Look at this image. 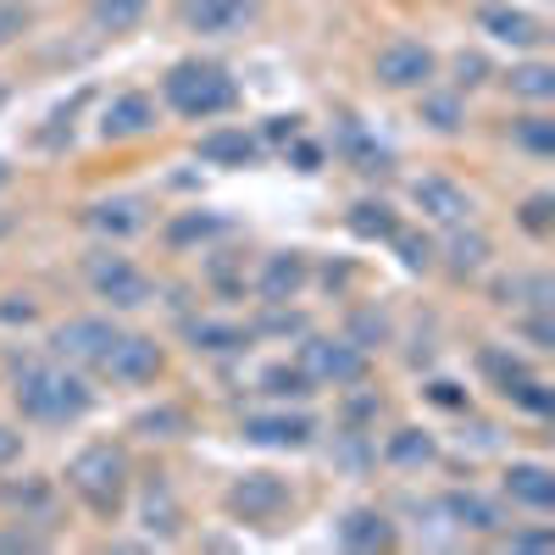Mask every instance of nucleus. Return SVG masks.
Here are the masks:
<instances>
[{
    "instance_id": "c03bdc74",
    "label": "nucleus",
    "mask_w": 555,
    "mask_h": 555,
    "mask_svg": "<svg viewBox=\"0 0 555 555\" xmlns=\"http://www.w3.org/2000/svg\"><path fill=\"white\" fill-rule=\"evenodd\" d=\"M17 455H23V434L0 428V467H7V461H17Z\"/></svg>"
},
{
    "instance_id": "f03ea898",
    "label": "nucleus",
    "mask_w": 555,
    "mask_h": 555,
    "mask_svg": "<svg viewBox=\"0 0 555 555\" xmlns=\"http://www.w3.org/2000/svg\"><path fill=\"white\" fill-rule=\"evenodd\" d=\"M162 101L178 117H190V122H211V117L240 106V83L228 78V67H217V62H178L162 78Z\"/></svg>"
},
{
    "instance_id": "c9c22d12",
    "label": "nucleus",
    "mask_w": 555,
    "mask_h": 555,
    "mask_svg": "<svg viewBox=\"0 0 555 555\" xmlns=\"http://www.w3.org/2000/svg\"><path fill=\"white\" fill-rule=\"evenodd\" d=\"M389 245L400 250V261H405L411 272H428V261H434V245H428V240H416V234H405V228H395Z\"/></svg>"
},
{
    "instance_id": "7ed1b4c3",
    "label": "nucleus",
    "mask_w": 555,
    "mask_h": 555,
    "mask_svg": "<svg viewBox=\"0 0 555 555\" xmlns=\"http://www.w3.org/2000/svg\"><path fill=\"white\" fill-rule=\"evenodd\" d=\"M67 483L95 517H117L128 505V450L122 444H83L67 461Z\"/></svg>"
},
{
    "instance_id": "f704fd0d",
    "label": "nucleus",
    "mask_w": 555,
    "mask_h": 555,
    "mask_svg": "<svg viewBox=\"0 0 555 555\" xmlns=\"http://www.w3.org/2000/svg\"><path fill=\"white\" fill-rule=\"evenodd\" d=\"M478 361H483V373L494 378V389H512L517 378H528V366H522L517 356H500V350H483Z\"/></svg>"
},
{
    "instance_id": "473e14b6",
    "label": "nucleus",
    "mask_w": 555,
    "mask_h": 555,
    "mask_svg": "<svg viewBox=\"0 0 555 555\" xmlns=\"http://www.w3.org/2000/svg\"><path fill=\"white\" fill-rule=\"evenodd\" d=\"M505 400H512V405H522V411H533V416H550L555 411V395H550V384H539L533 373L528 378H517L512 389H500Z\"/></svg>"
},
{
    "instance_id": "ddd939ff",
    "label": "nucleus",
    "mask_w": 555,
    "mask_h": 555,
    "mask_svg": "<svg viewBox=\"0 0 555 555\" xmlns=\"http://www.w3.org/2000/svg\"><path fill=\"white\" fill-rule=\"evenodd\" d=\"M156 122H162L156 101L145 89H128V95H117L101 112V139H145V133H156Z\"/></svg>"
},
{
    "instance_id": "e433bc0d",
    "label": "nucleus",
    "mask_w": 555,
    "mask_h": 555,
    "mask_svg": "<svg viewBox=\"0 0 555 555\" xmlns=\"http://www.w3.org/2000/svg\"><path fill=\"white\" fill-rule=\"evenodd\" d=\"M145 439H172V434H183V411H172V405H162V411H145L133 423Z\"/></svg>"
},
{
    "instance_id": "a18cd8bd",
    "label": "nucleus",
    "mask_w": 555,
    "mask_h": 555,
    "mask_svg": "<svg viewBox=\"0 0 555 555\" xmlns=\"http://www.w3.org/2000/svg\"><path fill=\"white\" fill-rule=\"evenodd\" d=\"M289 145H295V139H289ZM295 162H300V172H317L322 151H317V145H295Z\"/></svg>"
},
{
    "instance_id": "7c9ffc66",
    "label": "nucleus",
    "mask_w": 555,
    "mask_h": 555,
    "mask_svg": "<svg viewBox=\"0 0 555 555\" xmlns=\"http://www.w3.org/2000/svg\"><path fill=\"white\" fill-rule=\"evenodd\" d=\"M261 389L272 395V400H306L317 384H311V373H306V366L295 361H284V366H267V373H261Z\"/></svg>"
},
{
    "instance_id": "6ab92c4d",
    "label": "nucleus",
    "mask_w": 555,
    "mask_h": 555,
    "mask_svg": "<svg viewBox=\"0 0 555 555\" xmlns=\"http://www.w3.org/2000/svg\"><path fill=\"white\" fill-rule=\"evenodd\" d=\"M139 522H145L151 539H178V528H183V505H178V494L162 473L145 483V494H139Z\"/></svg>"
},
{
    "instance_id": "de8ad7c7",
    "label": "nucleus",
    "mask_w": 555,
    "mask_h": 555,
    "mask_svg": "<svg viewBox=\"0 0 555 555\" xmlns=\"http://www.w3.org/2000/svg\"><path fill=\"white\" fill-rule=\"evenodd\" d=\"M0 183H7V162H0Z\"/></svg>"
},
{
    "instance_id": "58836bf2",
    "label": "nucleus",
    "mask_w": 555,
    "mask_h": 555,
    "mask_svg": "<svg viewBox=\"0 0 555 555\" xmlns=\"http://www.w3.org/2000/svg\"><path fill=\"white\" fill-rule=\"evenodd\" d=\"M550 211H555V201H550V195H533V201L522 206V228L544 240V234H550Z\"/></svg>"
},
{
    "instance_id": "4be33fe9",
    "label": "nucleus",
    "mask_w": 555,
    "mask_h": 555,
    "mask_svg": "<svg viewBox=\"0 0 555 555\" xmlns=\"http://www.w3.org/2000/svg\"><path fill=\"white\" fill-rule=\"evenodd\" d=\"M195 151H201V162H211V167H250V162L261 156V139L245 133V128H217V133L201 139Z\"/></svg>"
},
{
    "instance_id": "2f4dec72",
    "label": "nucleus",
    "mask_w": 555,
    "mask_h": 555,
    "mask_svg": "<svg viewBox=\"0 0 555 555\" xmlns=\"http://www.w3.org/2000/svg\"><path fill=\"white\" fill-rule=\"evenodd\" d=\"M512 139L522 151H533V156H555V122L550 117H522V122H512Z\"/></svg>"
},
{
    "instance_id": "9b49d317",
    "label": "nucleus",
    "mask_w": 555,
    "mask_h": 555,
    "mask_svg": "<svg viewBox=\"0 0 555 555\" xmlns=\"http://www.w3.org/2000/svg\"><path fill=\"white\" fill-rule=\"evenodd\" d=\"M411 201H416V211H423L428 222H439V228L473 222V195L461 190L455 178H444V172H428V178H416V183H411Z\"/></svg>"
},
{
    "instance_id": "4468645a",
    "label": "nucleus",
    "mask_w": 555,
    "mask_h": 555,
    "mask_svg": "<svg viewBox=\"0 0 555 555\" xmlns=\"http://www.w3.org/2000/svg\"><path fill=\"white\" fill-rule=\"evenodd\" d=\"M0 512L17 517V522H51L56 517V489L51 478H7L0 483Z\"/></svg>"
},
{
    "instance_id": "a211bd4d",
    "label": "nucleus",
    "mask_w": 555,
    "mask_h": 555,
    "mask_svg": "<svg viewBox=\"0 0 555 555\" xmlns=\"http://www.w3.org/2000/svg\"><path fill=\"white\" fill-rule=\"evenodd\" d=\"M500 489H505V500L528 505V512H550L555 505V473L539 467V461H512L505 478H500Z\"/></svg>"
},
{
    "instance_id": "b1692460",
    "label": "nucleus",
    "mask_w": 555,
    "mask_h": 555,
    "mask_svg": "<svg viewBox=\"0 0 555 555\" xmlns=\"http://www.w3.org/2000/svg\"><path fill=\"white\" fill-rule=\"evenodd\" d=\"M222 234H228V217H217V211H183V217L167 222V245L172 250L206 245V240H222Z\"/></svg>"
},
{
    "instance_id": "4c0bfd02",
    "label": "nucleus",
    "mask_w": 555,
    "mask_h": 555,
    "mask_svg": "<svg viewBox=\"0 0 555 555\" xmlns=\"http://www.w3.org/2000/svg\"><path fill=\"white\" fill-rule=\"evenodd\" d=\"M34 28V12L23 7V0H0V44H12Z\"/></svg>"
},
{
    "instance_id": "39448f33",
    "label": "nucleus",
    "mask_w": 555,
    "mask_h": 555,
    "mask_svg": "<svg viewBox=\"0 0 555 555\" xmlns=\"http://www.w3.org/2000/svg\"><path fill=\"white\" fill-rule=\"evenodd\" d=\"M222 505H228V517H240V522H278L295 505V494H289L284 478H272V473H245V478L228 483Z\"/></svg>"
},
{
    "instance_id": "20e7f679",
    "label": "nucleus",
    "mask_w": 555,
    "mask_h": 555,
    "mask_svg": "<svg viewBox=\"0 0 555 555\" xmlns=\"http://www.w3.org/2000/svg\"><path fill=\"white\" fill-rule=\"evenodd\" d=\"M83 272H89V289H95L112 311H139V306H151V295H156L151 278L139 272L128 256H117V250H95Z\"/></svg>"
},
{
    "instance_id": "f8f14e48",
    "label": "nucleus",
    "mask_w": 555,
    "mask_h": 555,
    "mask_svg": "<svg viewBox=\"0 0 555 555\" xmlns=\"http://www.w3.org/2000/svg\"><path fill=\"white\" fill-rule=\"evenodd\" d=\"M240 434L250 444H267V450H306L317 439V423L306 411H256V416H245Z\"/></svg>"
},
{
    "instance_id": "aec40b11",
    "label": "nucleus",
    "mask_w": 555,
    "mask_h": 555,
    "mask_svg": "<svg viewBox=\"0 0 555 555\" xmlns=\"http://www.w3.org/2000/svg\"><path fill=\"white\" fill-rule=\"evenodd\" d=\"M334 145H339V156H345L356 172H366V178H384V172L395 167L389 145H378V139L366 133L356 117H345V122H339V139H334Z\"/></svg>"
},
{
    "instance_id": "a878e982",
    "label": "nucleus",
    "mask_w": 555,
    "mask_h": 555,
    "mask_svg": "<svg viewBox=\"0 0 555 555\" xmlns=\"http://www.w3.org/2000/svg\"><path fill=\"white\" fill-rule=\"evenodd\" d=\"M384 461H389V467H428V461H439V444L423 428H400V434H389Z\"/></svg>"
},
{
    "instance_id": "72a5a7b5",
    "label": "nucleus",
    "mask_w": 555,
    "mask_h": 555,
    "mask_svg": "<svg viewBox=\"0 0 555 555\" xmlns=\"http://www.w3.org/2000/svg\"><path fill=\"white\" fill-rule=\"evenodd\" d=\"M423 122L434 133H455L461 128V101L455 95H423Z\"/></svg>"
},
{
    "instance_id": "393cba45",
    "label": "nucleus",
    "mask_w": 555,
    "mask_h": 555,
    "mask_svg": "<svg viewBox=\"0 0 555 555\" xmlns=\"http://www.w3.org/2000/svg\"><path fill=\"white\" fill-rule=\"evenodd\" d=\"M183 334H190V345L206 350V356H228V350H245V345H250V334L240 328V322H211V317L190 322Z\"/></svg>"
},
{
    "instance_id": "79ce46f5",
    "label": "nucleus",
    "mask_w": 555,
    "mask_h": 555,
    "mask_svg": "<svg viewBox=\"0 0 555 555\" xmlns=\"http://www.w3.org/2000/svg\"><path fill=\"white\" fill-rule=\"evenodd\" d=\"M500 544H505V550H550L555 533H505Z\"/></svg>"
},
{
    "instance_id": "6e6552de",
    "label": "nucleus",
    "mask_w": 555,
    "mask_h": 555,
    "mask_svg": "<svg viewBox=\"0 0 555 555\" xmlns=\"http://www.w3.org/2000/svg\"><path fill=\"white\" fill-rule=\"evenodd\" d=\"M373 73H378L384 89H428L434 73H439V56L423 39H389L378 51V62H373Z\"/></svg>"
},
{
    "instance_id": "9d476101",
    "label": "nucleus",
    "mask_w": 555,
    "mask_h": 555,
    "mask_svg": "<svg viewBox=\"0 0 555 555\" xmlns=\"http://www.w3.org/2000/svg\"><path fill=\"white\" fill-rule=\"evenodd\" d=\"M112 339H117V328L106 317H73V322H62V328L51 334V356L56 361H78V366H95L112 350Z\"/></svg>"
},
{
    "instance_id": "f257e3e1",
    "label": "nucleus",
    "mask_w": 555,
    "mask_h": 555,
    "mask_svg": "<svg viewBox=\"0 0 555 555\" xmlns=\"http://www.w3.org/2000/svg\"><path fill=\"white\" fill-rule=\"evenodd\" d=\"M17 411L28 423H44V428H67L78 416L95 405V389H89L78 373H67L62 361H17Z\"/></svg>"
},
{
    "instance_id": "5701e85b",
    "label": "nucleus",
    "mask_w": 555,
    "mask_h": 555,
    "mask_svg": "<svg viewBox=\"0 0 555 555\" xmlns=\"http://www.w3.org/2000/svg\"><path fill=\"white\" fill-rule=\"evenodd\" d=\"M444 517H450L455 528H467V533H500V528H505V512H500L494 500L473 494V489L444 494Z\"/></svg>"
},
{
    "instance_id": "c85d7f7f",
    "label": "nucleus",
    "mask_w": 555,
    "mask_h": 555,
    "mask_svg": "<svg viewBox=\"0 0 555 555\" xmlns=\"http://www.w3.org/2000/svg\"><path fill=\"white\" fill-rule=\"evenodd\" d=\"M505 89H512L517 101L544 106V101H555V67H544V62H522V67L505 73Z\"/></svg>"
},
{
    "instance_id": "dca6fc26",
    "label": "nucleus",
    "mask_w": 555,
    "mask_h": 555,
    "mask_svg": "<svg viewBox=\"0 0 555 555\" xmlns=\"http://www.w3.org/2000/svg\"><path fill=\"white\" fill-rule=\"evenodd\" d=\"M306 278H311V267H306L300 250H278V256H267V267H261V278H256V295H261L267 306H289V300H300Z\"/></svg>"
},
{
    "instance_id": "f3484780",
    "label": "nucleus",
    "mask_w": 555,
    "mask_h": 555,
    "mask_svg": "<svg viewBox=\"0 0 555 555\" xmlns=\"http://www.w3.org/2000/svg\"><path fill=\"white\" fill-rule=\"evenodd\" d=\"M478 28L489 39H500V44H517V51H539V44L550 39L544 23L533 12H522V7H483L478 12Z\"/></svg>"
},
{
    "instance_id": "bb28decb",
    "label": "nucleus",
    "mask_w": 555,
    "mask_h": 555,
    "mask_svg": "<svg viewBox=\"0 0 555 555\" xmlns=\"http://www.w3.org/2000/svg\"><path fill=\"white\" fill-rule=\"evenodd\" d=\"M145 12H151V0H89V23L101 34H128L145 23Z\"/></svg>"
},
{
    "instance_id": "2eb2a0df",
    "label": "nucleus",
    "mask_w": 555,
    "mask_h": 555,
    "mask_svg": "<svg viewBox=\"0 0 555 555\" xmlns=\"http://www.w3.org/2000/svg\"><path fill=\"white\" fill-rule=\"evenodd\" d=\"M83 222L95 228V234H106V240H133V234H145L151 206L139 201V195H112V201H95V206H89Z\"/></svg>"
},
{
    "instance_id": "1a4fd4ad",
    "label": "nucleus",
    "mask_w": 555,
    "mask_h": 555,
    "mask_svg": "<svg viewBox=\"0 0 555 555\" xmlns=\"http://www.w3.org/2000/svg\"><path fill=\"white\" fill-rule=\"evenodd\" d=\"M256 17H261V0H183L178 7V23L206 39H234Z\"/></svg>"
},
{
    "instance_id": "cd10ccee",
    "label": "nucleus",
    "mask_w": 555,
    "mask_h": 555,
    "mask_svg": "<svg viewBox=\"0 0 555 555\" xmlns=\"http://www.w3.org/2000/svg\"><path fill=\"white\" fill-rule=\"evenodd\" d=\"M483 267H489V240L478 234V228L455 222V234H450V272H455V278H473V272H483Z\"/></svg>"
},
{
    "instance_id": "0eeeda50",
    "label": "nucleus",
    "mask_w": 555,
    "mask_h": 555,
    "mask_svg": "<svg viewBox=\"0 0 555 555\" xmlns=\"http://www.w3.org/2000/svg\"><path fill=\"white\" fill-rule=\"evenodd\" d=\"M300 366L311 373V384L345 389V384H361V378H366V350H361L356 339H306Z\"/></svg>"
},
{
    "instance_id": "ea45409f",
    "label": "nucleus",
    "mask_w": 555,
    "mask_h": 555,
    "mask_svg": "<svg viewBox=\"0 0 555 555\" xmlns=\"http://www.w3.org/2000/svg\"><path fill=\"white\" fill-rule=\"evenodd\" d=\"M483 73H489V62H483V56H455V89H478V83H483Z\"/></svg>"
},
{
    "instance_id": "a19ab883",
    "label": "nucleus",
    "mask_w": 555,
    "mask_h": 555,
    "mask_svg": "<svg viewBox=\"0 0 555 555\" xmlns=\"http://www.w3.org/2000/svg\"><path fill=\"white\" fill-rule=\"evenodd\" d=\"M428 400H434V405H444V411H467V395H461V384H444V378H439V384H428Z\"/></svg>"
},
{
    "instance_id": "37998d69",
    "label": "nucleus",
    "mask_w": 555,
    "mask_h": 555,
    "mask_svg": "<svg viewBox=\"0 0 555 555\" xmlns=\"http://www.w3.org/2000/svg\"><path fill=\"white\" fill-rule=\"evenodd\" d=\"M267 139H300V117H267Z\"/></svg>"
},
{
    "instance_id": "423d86ee",
    "label": "nucleus",
    "mask_w": 555,
    "mask_h": 555,
    "mask_svg": "<svg viewBox=\"0 0 555 555\" xmlns=\"http://www.w3.org/2000/svg\"><path fill=\"white\" fill-rule=\"evenodd\" d=\"M162 366H167V356H162L156 339H145V334H117L112 350L95 361V373L112 378V384H156Z\"/></svg>"
},
{
    "instance_id": "412c9836",
    "label": "nucleus",
    "mask_w": 555,
    "mask_h": 555,
    "mask_svg": "<svg viewBox=\"0 0 555 555\" xmlns=\"http://www.w3.org/2000/svg\"><path fill=\"white\" fill-rule=\"evenodd\" d=\"M339 544L345 550H395V522L384 512H373V505H356L339 522Z\"/></svg>"
},
{
    "instance_id": "49530a36",
    "label": "nucleus",
    "mask_w": 555,
    "mask_h": 555,
    "mask_svg": "<svg viewBox=\"0 0 555 555\" xmlns=\"http://www.w3.org/2000/svg\"><path fill=\"white\" fill-rule=\"evenodd\" d=\"M0 550H34L28 533H0Z\"/></svg>"
},
{
    "instance_id": "c756f323",
    "label": "nucleus",
    "mask_w": 555,
    "mask_h": 555,
    "mask_svg": "<svg viewBox=\"0 0 555 555\" xmlns=\"http://www.w3.org/2000/svg\"><path fill=\"white\" fill-rule=\"evenodd\" d=\"M395 228H400V217H395L384 201H356V206H350V234H356V240H389Z\"/></svg>"
}]
</instances>
